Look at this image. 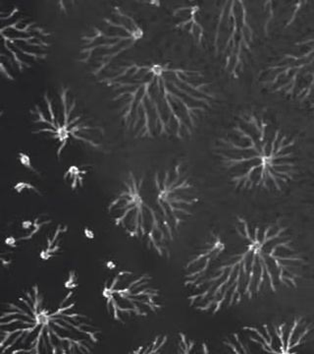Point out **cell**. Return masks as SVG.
Instances as JSON below:
<instances>
[{
    "label": "cell",
    "mask_w": 314,
    "mask_h": 354,
    "mask_svg": "<svg viewBox=\"0 0 314 354\" xmlns=\"http://www.w3.org/2000/svg\"><path fill=\"white\" fill-rule=\"evenodd\" d=\"M39 285L26 290L2 312L1 353H92L102 330L78 309L70 291L52 306Z\"/></svg>",
    "instance_id": "cell-3"
},
{
    "label": "cell",
    "mask_w": 314,
    "mask_h": 354,
    "mask_svg": "<svg viewBox=\"0 0 314 354\" xmlns=\"http://www.w3.org/2000/svg\"><path fill=\"white\" fill-rule=\"evenodd\" d=\"M1 66L9 67L7 78L21 74L35 64L46 60L50 53L51 34L36 20L20 14L17 7L8 13L1 12Z\"/></svg>",
    "instance_id": "cell-11"
},
{
    "label": "cell",
    "mask_w": 314,
    "mask_h": 354,
    "mask_svg": "<svg viewBox=\"0 0 314 354\" xmlns=\"http://www.w3.org/2000/svg\"><path fill=\"white\" fill-rule=\"evenodd\" d=\"M101 297L107 315L120 325L157 315L164 307L161 290L146 272H114L104 281Z\"/></svg>",
    "instance_id": "cell-10"
},
{
    "label": "cell",
    "mask_w": 314,
    "mask_h": 354,
    "mask_svg": "<svg viewBox=\"0 0 314 354\" xmlns=\"http://www.w3.org/2000/svg\"><path fill=\"white\" fill-rule=\"evenodd\" d=\"M151 191L169 232L175 239L183 225L195 216L199 203V188L187 162L178 160L155 172Z\"/></svg>",
    "instance_id": "cell-12"
},
{
    "label": "cell",
    "mask_w": 314,
    "mask_h": 354,
    "mask_svg": "<svg viewBox=\"0 0 314 354\" xmlns=\"http://www.w3.org/2000/svg\"><path fill=\"white\" fill-rule=\"evenodd\" d=\"M114 225L129 239L143 244L158 257L170 259V242L174 241L164 216L160 214L153 191L148 192L146 178L128 172L122 187L107 207Z\"/></svg>",
    "instance_id": "cell-6"
},
{
    "label": "cell",
    "mask_w": 314,
    "mask_h": 354,
    "mask_svg": "<svg viewBox=\"0 0 314 354\" xmlns=\"http://www.w3.org/2000/svg\"><path fill=\"white\" fill-rule=\"evenodd\" d=\"M257 44V31L248 3L223 2L216 16L213 36L214 57L230 78L239 79L250 65Z\"/></svg>",
    "instance_id": "cell-8"
},
{
    "label": "cell",
    "mask_w": 314,
    "mask_h": 354,
    "mask_svg": "<svg viewBox=\"0 0 314 354\" xmlns=\"http://www.w3.org/2000/svg\"><path fill=\"white\" fill-rule=\"evenodd\" d=\"M248 339L264 353H295V349L306 344L313 332V324L302 316H295L291 322L265 324L260 327H244Z\"/></svg>",
    "instance_id": "cell-13"
},
{
    "label": "cell",
    "mask_w": 314,
    "mask_h": 354,
    "mask_svg": "<svg viewBox=\"0 0 314 354\" xmlns=\"http://www.w3.org/2000/svg\"><path fill=\"white\" fill-rule=\"evenodd\" d=\"M257 82L269 94L314 109V36L297 41L292 50L265 65Z\"/></svg>",
    "instance_id": "cell-9"
},
{
    "label": "cell",
    "mask_w": 314,
    "mask_h": 354,
    "mask_svg": "<svg viewBox=\"0 0 314 354\" xmlns=\"http://www.w3.org/2000/svg\"><path fill=\"white\" fill-rule=\"evenodd\" d=\"M143 28L121 7H115L99 24L81 38L79 62L88 65L92 75L104 76L116 60L144 38Z\"/></svg>",
    "instance_id": "cell-7"
},
{
    "label": "cell",
    "mask_w": 314,
    "mask_h": 354,
    "mask_svg": "<svg viewBox=\"0 0 314 354\" xmlns=\"http://www.w3.org/2000/svg\"><path fill=\"white\" fill-rule=\"evenodd\" d=\"M87 174L88 171H82L78 167H70L68 171L65 172L64 179L72 190H76V188L83 185L84 178Z\"/></svg>",
    "instance_id": "cell-16"
},
{
    "label": "cell",
    "mask_w": 314,
    "mask_h": 354,
    "mask_svg": "<svg viewBox=\"0 0 314 354\" xmlns=\"http://www.w3.org/2000/svg\"><path fill=\"white\" fill-rule=\"evenodd\" d=\"M99 82L110 90L122 127L134 139L190 140L218 101L202 71L172 64H119Z\"/></svg>",
    "instance_id": "cell-1"
},
{
    "label": "cell",
    "mask_w": 314,
    "mask_h": 354,
    "mask_svg": "<svg viewBox=\"0 0 314 354\" xmlns=\"http://www.w3.org/2000/svg\"><path fill=\"white\" fill-rule=\"evenodd\" d=\"M227 248L228 243L219 232H209L206 241L197 248L184 267L183 279L186 290L199 281L213 261L217 259Z\"/></svg>",
    "instance_id": "cell-14"
},
{
    "label": "cell",
    "mask_w": 314,
    "mask_h": 354,
    "mask_svg": "<svg viewBox=\"0 0 314 354\" xmlns=\"http://www.w3.org/2000/svg\"><path fill=\"white\" fill-rule=\"evenodd\" d=\"M172 19L177 30L190 37L197 46H204L206 28L201 6L197 4L177 6L172 13Z\"/></svg>",
    "instance_id": "cell-15"
},
{
    "label": "cell",
    "mask_w": 314,
    "mask_h": 354,
    "mask_svg": "<svg viewBox=\"0 0 314 354\" xmlns=\"http://www.w3.org/2000/svg\"><path fill=\"white\" fill-rule=\"evenodd\" d=\"M230 184L241 192L282 194L299 174L297 141L262 111H239L213 146Z\"/></svg>",
    "instance_id": "cell-2"
},
{
    "label": "cell",
    "mask_w": 314,
    "mask_h": 354,
    "mask_svg": "<svg viewBox=\"0 0 314 354\" xmlns=\"http://www.w3.org/2000/svg\"><path fill=\"white\" fill-rule=\"evenodd\" d=\"M234 230L250 252L255 298L299 288L308 260L295 245L287 223H253L245 216H237Z\"/></svg>",
    "instance_id": "cell-4"
},
{
    "label": "cell",
    "mask_w": 314,
    "mask_h": 354,
    "mask_svg": "<svg viewBox=\"0 0 314 354\" xmlns=\"http://www.w3.org/2000/svg\"><path fill=\"white\" fill-rule=\"evenodd\" d=\"M30 115L32 134L55 142L58 158L70 144L104 151V128L84 111L78 97L67 86H60L52 92L46 91Z\"/></svg>",
    "instance_id": "cell-5"
}]
</instances>
